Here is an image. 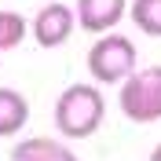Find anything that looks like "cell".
<instances>
[{
	"instance_id": "6da1fadb",
	"label": "cell",
	"mask_w": 161,
	"mask_h": 161,
	"mask_svg": "<svg viewBox=\"0 0 161 161\" xmlns=\"http://www.w3.org/2000/svg\"><path fill=\"white\" fill-rule=\"evenodd\" d=\"M103 114H106V103L95 84H70L55 103V128L66 139H88L99 132Z\"/></svg>"
},
{
	"instance_id": "7a4b0ae2",
	"label": "cell",
	"mask_w": 161,
	"mask_h": 161,
	"mask_svg": "<svg viewBox=\"0 0 161 161\" xmlns=\"http://www.w3.org/2000/svg\"><path fill=\"white\" fill-rule=\"evenodd\" d=\"M121 114L136 125H154L161 121V66H143L128 80H121L117 92Z\"/></svg>"
},
{
	"instance_id": "3957f363",
	"label": "cell",
	"mask_w": 161,
	"mask_h": 161,
	"mask_svg": "<svg viewBox=\"0 0 161 161\" xmlns=\"http://www.w3.org/2000/svg\"><path fill=\"white\" fill-rule=\"evenodd\" d=\"M88 73L99 84H121L136 73V44L121 33L99 37L88 51Z\"/></svg>"
},
{
	"instance_id": "277c9868",
	"label": "cell",
	"mask_w": 161,
	"mask_h": 161,
	"mask_svg": "<svg viewBox=\"0 0 161 161\" xmlns=\"http://www.w3.org/2000/svg\"><path fill=\"white\" fill-rule=\"evenodd\" d=\"M73 26H77V15L66 4H44L33 19V40L40 48H59V44L70 40Z\"/></svg>"
},
{
	"instance_id": "5b68a950",
	"label": "cell",
	"mask_w": 161,
	"mask_h": 161,
	"mask_svg": "<svg viewBox=\"0 0 161 161\" xmlns=\"http://www.w3.org/2000/svg\"><path fill=\"white\" fill-rule=\"evenodd\" d=\"M128 0H77V22L84 33H106L110 26H117L125 15Z\"/></svg>"
},
{
	"instance_id": "8992f818",
	"label": "cell",
	"mask_w": 161,
	"mask_h": 161,
	"mask_svg": "<svg viewBox=\"0 0 161 161\" xmlns=\"http://www.w3.org/2000/svg\"><path fill=\"white\" fill-rule=\"evenodd\" d=\"M11 161H77V154L66 143H55L48 136H30L11 150Z\"/></svg>"
},
{
	"instance_id": "52a82bcc",
	"label": "cell",
	"mask_w": 161,
	"mask_h": 161,
	"mask_svg": "<svg viewBox=\"0 0 161 161\" xmlns=\"http://www.w3.org/2000/svg\"><path fill=\"white\" fill-rule=\"evenodd\" d=\"M26 121H30V103H26V95L15 92V88H0V139L22 132Z\"/></svg>"
},
{
	"instance_id": "ba28073f",
	"label": "cell",
	"mask_w": 161,
	"mask_h": 161,
	"mask_svg": "<svg viewBox=\"0 0 161 161\" xmlns=\"http://www.w3.org/2000/svg\"><path fill=\"white\" fill-rule=\"evenodd\" d=\"M132 22L147 37H161V0H136L132 4Z\"/></svg>"
},
{
	"instance_id": "9c48e42d",
	"label": "cell",
	"mask_w": 161,
	"mask_h": 161,
	"mask_svg": "<svg viewBox=\"0 0 161 161\" xmlns=\"http://www.w3.org/2000/svg\"><path fill=\"white\" fill-rule=\"evenodd\" d=\"M26 30H30V26H26V19H22L19 11H0V51L22 44Z\"/></svg>"
},
{
	"instance_id": "30bf717a",
	"label": "cell",
	"mask_w": 161,
	"mask_h": 161,
	"mask_svg": "<svg viewBox=\"0 0 161 161\" xmlns=\"http://www.w3.org/2000/svg\"><path fill=\"white\" fill-rule=\"evenodd\" d=\"M150 161H161V143L154 147V154H150Z\"/></svg>"
}]
</instances>
